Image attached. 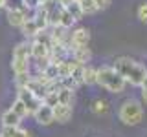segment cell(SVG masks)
Here are the masks:
<instances>
[{
  "instance_id": "8992f818",
  "label": "cell",
  "mask_w": 147,
  "mask_h": 137,
  "mask_svg": "<svg viewBox=\"0 0 147 137\" xmlns=\"http://www.w3.org/2000/svg\"><path fill=\"white\" fill-rule=\"evenodd\" d=\"M33 117H35L37 124H40V126H50V124H53V122H55V119H53V108L48 106V104H44V102L33 112Z\"/></svg>"
},
{
  "instance_id": "e0dca14e",
  "label": "cell",
  "mask_w": 147,
  "mask_h": 137,
  "mask_svg": "<svg viewBox=\"0 0 147 137\" xmlns=\"http://www.w3.org/2000/svg\"><path fill=\"white\" fill-rule=\"evenodd\" d=\"M92 112H94L96 115H105V113L109 112V102L103 100V99L94 100V104H92Z\"/></svg>"
},
{
  "instance_id": "9c48e42d",
  "label": "cell",
  "mask_w": 147,
  "mask_h": 137,
  "mask_svg": "<svg viewBox=\"0 0 147 137\" xmlns=\"http://www.w3.org/2000/svg\"><path fill=\"white\" fill-rule=\"evenodd\" d=\"M68 51H70V57L74 61H77L79 64H86L90 62L92 59V53L88 49V46H81V48H68Z\"/></svg>"
},
{
  "instance_id": "52a82bcc",
  "label": "cell",
  "mask_w": 147,
  "mask_h": 137,
  "mask_svg": "<svg viewBox=\"0 0 147 137\" xmlns=\"http://www.w3.org/2000/svg\"><path fill=\"white\" fill-rule=\"evenodd\" d=\"M88 42H90V31L86 27H77L70 33L68 48H81V46H88Z\"/></svg>"
},
{
  "instance_id": "9a60e30c",
  "label": "cell",
  "mask_w": 147,
  "mask_h": 137,
  "mask_svg": "<svg viewBox=\"0 0 147 137\" xmlns=\"http://www.w3.org/2000/svg\"><path fill=\"white\" fill-rule=\"evenodd\" d=\"M76 18H74L72 15H70V13H68L66 11V9H61V17H59V26H63V27H66V29H70V27L74 26V24H76Z\"/></svg>"
},
{
  "instance_id": "2e32d148",
  "label": "cell",
  "mask_w": 147,
  "mask_h": 137,
  "mask_svg": "<svg viewBox=\"0 0 147 137\" xmlns=\"http://www.w3.org/2000/svg\"><path fill=\"white\" fill-rule=\"evenodd\" d=\"M64 9H66V11L70 13L74 18H76V20H81V18H83V11H81V6H79V2H77V0H72L70 4H66Z\"/></svg>"
},
{
  "instance_id": "4fadbf2b",
  "label": "cell",
  "mask_w": 147,
  "mask_h": 137,
  "mask_svg": "<svg viewBox=\"0 0 147 137\" xmlns=\"http://www.w3.org/2000/svg\"><path fill=\"white\" fill-rule=\"evenodd\" d=\"M20 121H22V119L18 117L11 108L6 110V112L2 113V126H18V124H20Z\"/></svg>"
},
{
  "instance_id": "f546056e",
  "label": "cell",
  "mask_w": 147,
  "mask_h": 137,
  "mask_svg": "<svg viewBox=\"0 0 147 137\" xmlns=\"http://www.w3.org/2000/svg\"><path fill=\"white\" fill-rule=\"evenodd\" d=\"M0 137H4V135H0Z\"/></svg>"
},
{
  "instance_id": "4dcf8cb0",
  "label": "cell",
  "mask_w": 147,
  "mask_h": 137,
  "mask_svg": "<svg viewBox=\"0 0 147 137\" xmlns=\"http://www.w3.org/2000/svg\"><path fill=\"white\" fill-rule=\"evenodd\" d=\"M77 2H79V0H77Z\"/></svg>"
},
{
  "instance_id": "d6986e66",
  "label": "cell",
  "mask_w": 147,
  "mask_h": 137,
  "mask_svg": "<svg viewBox=\"0 0 147 137\" xmlns=\"http://www.w3.org/2000/svg\"><path fill=\"white\" fill-rule=\"evenodd\" d=\"M11 110H13V112H15V113H17V115L20 117V119H24V117L30 115V113H28V108L24 106V102H22L20 99H17L15 102L11 104Z\"/></svg>"
},
{
  "instance_id": "484cf974",
  "label": "cell",
  "mask_w": 147,
  "mask_h": 137,
  "mask_svg": "<svg viewBox=\"0 0 147 137\" xmlns=\"http://www.w3.org/2000/svg\"><path fill=\"white\" fill-rule=\"evenodd\" d=\"M140 88H142V99H144V102L147 104V77L144 79V82L140 84Z\"/></svg>"
},
{
  "instance_id": "7a4b0ae2",
  "label": "cell",
  "mask_w": 147,
  "mask_h": 137,
  "mask_svg": "<svg viewBox=\"0 0 147 137\" xmlns=\"http://www.w3.org/2000/svg\"><path fill=\"white\" fill-rule=\"evenodd\" d=\"M98 84L110 93H121L127 86V80L114 70V66H103L98 70Z\"/></svg>"
},
{
  "instance_id": "cb8c5ba5",
  "label": "cell",
  "mask_w": 147,
  "mask_h": 137,
  "mask_svg": "<svg viewBox=\"0 0 147 137\" xmlns=\"http://www.w3.org/2000/svg\"><path fill=\"white\" fill-rule=\"evenodd\" d=\"M13 137H31V134H30L28 130H24V128L17 126V128H15V134H13Z\"/></svg>"
},
{
  "instance_id": "277c9868",
  "label": "cell",
  "mask_w": 147,
  "mask_h": 137,
  "mask_svg": "<svg viewBox=\"0 0 147 137\" xmlns=\"http://www.w3.org/2000/svg\"><path fill=\"white\" fill-rule=\"evenodd\" d=\"M30 44L28 42H18L13 48V57H11V70L15 75H24L30 73Z\"/></svg>"
},
{
  "instance_id": "30bf717a",
  "label": "cell",
  "mask_w": 147,
  "mask_h": 137,
  "mask_svg": "<svg viewBox=\"0 0 147 137\" xmlns=\"http://www.w3.org/2000/svg\"><path fill=\"white\" fill-rule=\"evenodd\" d=\"M30 55L35 59V61H40V59H48L50 57V48L39 40H33L30 44Z\"/></svg>"
},
{
  "instance_id": "44dd1931",
  "label": "cell",
  "mask_w": 147,
  "mask_h": 137,
  "mask_svg": "<svg viewBox=\"0 0 147 137\" xmlns=\"http://www.w3.org/2000/svg\"><path fill=\"white\" fill-rule=\"evenodd\" d=\"M138 18H140L144 24H147V2H144L138 7Z\"/></svg>"
},
{
  "instance_id": "83f0119b",
  "label": "cell",
  "mask_w": 147,
  "mask_h": 137,
  "mask_svg": "<svg viewBox=\"0 0 147 137\" xmlns=\"http://www.w3.org/2000/svg\"><path fill=\"white\" fill-rule=\"evenodd\" d=\"M42 2H46V0H39V4H42Z\"/></svg>"
},
{
  "instance_id": "603a6c76",
  "label": "cell",
  "mask_w": 147,
  "mask_h": 137,
  "mask_svg": "<svg viewBox=\"0 0 147 137\" xmlns=\"http://www.w3.org/2000/svg\"><path fill=\"white\" fill-rule=\"evenodd\" d=\"M20 4H22L24 7H28V9L39 7V0H20Z\"/></svg>"
},
{
  "instance_id": "d4e9b609",
  "label": "cell",
  "mask_w": 147,
  "mask_h": 137,
  "mask_svg": "<svg viewBox=\"0 0 147 137\" xmlns=\"http://www.w3.org/2000/svg\"><path fill=\"white\" fill-rule=\"evenodd\" d=\"M96 2V7H98V11L99 9H107L110 6V0H94Z\"/></svg>"
},
{
  "instance_id": "ac0fdd59",
  "label": "cell",
  "mask_w": 147,
  "mask_h": 137,
  "mask_svg": "<svg viewBox=\"0 0 147 137\" xmlns=\"http://www.w3.org/2000/svg\"><path fill=\"white\" fill-rule=\"evenodd\" d=\"M79 6H81L83 15H94V13L98 11L94 0H79Z\"/></svg>"
},
{
  "instance_id": "8fae6325",
  "label": "cell",
  "mask_w": 147,
  "mask_h": 137,
  "mask_svg": "<svg viewBox=\"0 0 147 137\" xmlns=\"http://www.w3.org/2000/svg\"><path fill=\"white\" fill-rule=\"evenodd\" d=\"M83 84H86V86L98 84V68L85 64V70H83Z\"/></svg>"
},
{
  "instance_id": "6da1fadb",
  "label": "cell",
  "mask_w": 147,
  "mask_h": 137,
  "mask_svg": "<svg viewBox=\"0 0 147 137\" xmlns=\"http://www.w3.org/2000/svg\"><path fill=\"white\" fill-rule=\"evenodd\" d=\"M114 70L123 77L127 82H131L132 86H140L144 79L147 77L145 66H142L140 62H136L131 57H119L114 61Z\"/></svg>"
},
{
  "instance_id": "ba28073f",
  "label": "cell",
  "mask_w": 147,
  "mask_h": 137,
  "mask_svg": "<svg viewBox=\"0 0 147 137\" xmlns=\"http://www.w3.org/2000/svg\"><path fill=\"white\" fill-rule=\"evenodd\" d=\"M72 106H68V104H61L57 102L53 106V119L55 122H61V124H66L68 121H72Z\"/></svg>"
},
{
  "instance_id": "5b68a950",
  "label": "cell",
  "mask_w": 147,
  "mask_h": 137,
  "mask_svg": "<svg viewBox=\"0 0 147 137\" xmlns=\"http://www.w3.org/2000/svg\"><path fill=\"white\" fill-rule=\"evenodd\" d=\"M17 99H20L22 102H24V106L28 108V113L30 115H33V112L37 108L42 104V100H40L33 91H30L26 88V86H18V91H17Z\"/></svg>"
},
{
  "instance_id": "7c38bea8",
  "label": "cell",
  "mask_w": 147,
  "mask_h": 137,
  "mask_svg": "<svg viewBox=\"0 0 147 137\" xmlns=\"http://www.w3.org/2000/svg\"><path fill=\"white\" fill-rule=\"evenodd\" d=\"M18 29L22 31V35L24 37H28V39H33V37L39 33V27H37V24H35V20L33 18H28V20L22 24Z\"/></svg>"
},
{
  "instance_id": "7402d4cb",
  "label": "cell",
  "mask_w": 147,
  "mask_h": 137,
  "mask_svg": "<svg viewBox=\"0 0 147 137\" xmlns=\"http://www.w3.org/2000/svg\"><path fill=\"white\" fill-rule=\"evenodd\" d=\"M15 128H17V126H2L0 135H4V137H13V134H15Z\"/></svg>"
},
{
  "instance_id": "3957f363",
  "label": "cell",
  "mask_w": 147,
  "mask_h": 137,
  "mask_svg": "<svg viewBox=\"0 0 147 137\" xmlns=\"http://www.w3.org/2000/svg\"><path fill=\"white\" fill-rule=\"evenodd\" d=\"M118 117L123 124L136 126V124H140L142 119H144V106H142L136 99H127V100H123L121 106H119Z\"/></svg>"
},
{
  "instance_id": "5bb4252c",
  "label": "cell",
  "mask_w": 147,
  "mask_h": 137,
  "mask_svg": "<svg viewBox=\"0 0 147 137\" xmlns=\"http://www.w3.org/2000/svg\"><path fill=\"white\" fill-rule=\"evenodd\" d=\"M57 100L61 104H68V106H72L74 104V90L70 88H59L57 90Z\"/></svg>"
},
{
  "instance_id": "f1b7e54d",
  "label": "cell",
  "mask_w": 147,
  "mask_h": 137,
  "mask_svg": "<svg viewBox=\"0 0 147 137\" xmlns=\"http://www.w3.org/2000/svg\"><path fill=\"white\" fill-rule=\"evenodd\" d=\"M50 2H57V0H50Z\"/></svg>"
},
{
  "instance_id": "4316f807",
  "label": "cell",
  "mask_w": 147,
  "mask_h": 137,
  "mask_svg": "<svg viewBox=\"0 0 147 137\" xmlns=\"http://www.w3.org/2000/svg\"><path fill=\"white\" fill-rule=\"evenodd\" d=\"M6 4H7V0H0V9H6Z\"/></svg>"
},
{
  "instance_id": "ffe728a7",
  "label": "cell",
  "mask_w": 147,
  "mask_h": 137,
  "mask_svg": "<svg viewBox=\"0 0 147 137\" xmlns=\"http://www.w3.org/2000/svg\"><path fill=\"white\" fill-rule=\"evenodd\" d=\"M42 102H44V104H48V106H52V108H53L55 104L59 102V100H57V91H48V93L44 95Z\"/></svg>"
}]
</instances>
